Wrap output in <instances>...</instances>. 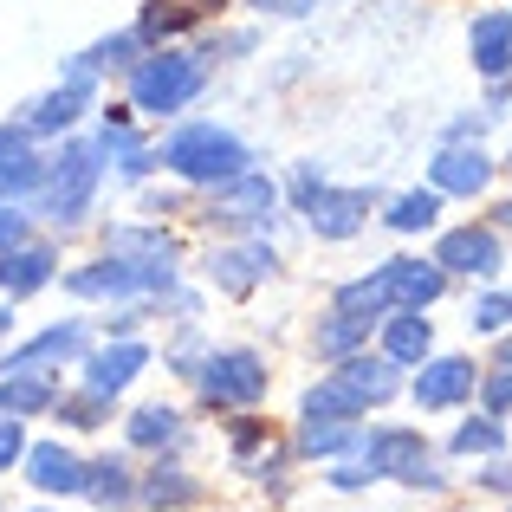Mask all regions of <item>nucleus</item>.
Here are the masks:
<instances>
[{"label": "nucleus", "instance_id": "1a4fd4ad", "mask_svg": "<svg viewBox=\"0 0 512 512\" xmlns=\"http://www.w3.org/2000/svg\"><path fill=\"white\" fill-rule=\"evenodd\" d=\"M435 266H441V273L493 279V273H500V234H493V227H454V234H441Z\"/></svg>", "mask_w": 512, "mask_h": 512}, {"label": "nucleus", "instance_id": "423d86ee", "mask_svg": "<svg viewBox=\"0 0 512 512\" xmlns=\"http://www.w3.org/2000/svg\"><path fill=\"white\" fill-rule=\"evenodd\" d=\"M111 253L137 266L150 292L175 286V247H169V234H156V227H111Z\"/></svg>", "mask_w": 512, "mask_h": 512}, {"label": "nucleus", "instance_id": "ddd939ff", "mask_svg": "<svg viewBox=\"0 0 512 512\" xmlns=\"http://www.w3.org/2000/svg\"><path fill=\"white\" fill-rule=\"evenodd\" d=\"M91 98H98V91H91V78H72V72H65V85H52L46 98H39L33 111H26V130H33V137H52V130H72L78 117L91 111Z\"/></svg>", "mask_w": 512, "mask_h": 512}, {"label": "nucleus", "instance_id": "dca6fc26", "mask_svg": "<svg viewBox=\"0 0 512 512\" xmlns=\"http://www.w3.org/2000/svg\"><path fill=\"white\" fill-rule=\"evenodd\" d=\"M273 201H279V188L266 182V175H253V169L214 188V214H221V221H240V227L266 221V214H273Z\"/></svg>", "mask_w": 512, "mask_h": 512}, {"label": "nucleus", "instance_id": "c85d7f7f", "mask_svg": "<svg viewBox=\"0 0 512 512\" xmlns=\"http://www.w3.org/2000/svg\"><path fill=\"white\" fill-rule=\"evenodd\" d=\"M363 338H370V318H350V312H331L318 325V357H350Z\"/></svg>", "mask_w": 512, "mask_h": 512}, {"label": "nucleus", "instance_id": "412c9836", "mask_svg": "<svg viewBox=\"0 0 512 512\" xmlns=\"http://www.w3.org/2000/svg\"><path fill=\"white\" fill-rule=\"evenodd\" d=\"M143 363H150V350L143 344H104L98 357L85 363V389H98V396H117V389H130V376L143 370Z\"/></svg>", "mask_w": 512, "mask_h": 512}, {"label": "nucleus", "instance_id": "37998d69", "mask_svg": "<svg viewBox=\"0 0 512 512\" xmlns=\"http://www.w3.org/2000/svg\"><path fill=\"white\" fill-rule=\"evenodd\" d=\"M500 363H512V338H506V344H500Z\"/></svg>", "mask_w": 512, "mask_h": 512}, {"label": "nucleus", "instance_id": "39448f33", "mask_svg": "<svg viewBox=\"0 0 512 512\" xmlns=\"http://www.w3.org/2000/svg\"><path fill=\"white\" fill-rule=\"evenodd\" d=\"M201 396H208L214 409H253V402L266 396V363L253 357V350H214V357L201 363Z\"/></svg>", "mask_w": 512, "mask_h": 512}, {"label": "nucleus", "instance_id": "0eeeda50", "mask_svg": "<svg viewBox=\"0 0 512 512\" xmlns=\"http://www.w3.org/2000/svg\"><path fill=\"white\" fill-rule=\"evenodd\" d=\"M370 208H376L370 188H318V195L305 201V221H312L318 240H350L370 221Z\"/></svg>", "mask_w": 512, "mask_h": 512}, {"label": "nucleus", "instance_id": "9d476101", "mask_svg": "<svg viewBox=\"0 0 512 512\" xmlns=\"http://www.w3.org/2000/svg\"><path fill=\"white\" fill-rule=\"evenodd\" d=\"M78 350H85V325H52V331H39L33 344L7 350V357H0V376H39L46 363H72Z\"/></svg>", "mask_w": 512, "mask_h": 512}, {"label": "nucleus", "instance_id": "f8f14e48", "mask_svg": "<svg viewBox=\"0 0 512 512\" xmlns=\"http://www.w3.org/2000/svg\"><path fill=\"white\" fill-rule=\"evenodd\" d=\"M493 182V163L480 156V143L467 150V143H448V150L428 163V188L435 195H480V188Z\"/></svg>", "mask_w": 512, "mask_h": 512}, {"label": "nucleus", "instance_id": "72a5a7b5", "mask_svg": "<svg viewBox=\"0 0 512 512\" xmlns=\"http://www.w3.org/2000/svg\"><path fill=\"white\" fill-rule=\"evenodd\" d=\"M104 402H111V396H98V389H85V396H72V402H52V409H59V415H65L72 428H98V422H104Z\"/></svg>", "mask_w": 512, "mask_h": 512}, {"label": "nucleus", "instance_id": "b1692460", "mask_svg": "<svg viewBox=\"0 0 512 512\" xmlns=\"http://www.w3.org/2000/svg\"><path fill=\"white\" fill-rule=\"evenodd\" d=\"M338 312H350V318H383V312H396L389 305V273L376 266L370 279H350V286H338Z\"/></svg>", "mask_w": 512, "mask_h": 512}, {"label": "nucleus", "instance_id": "bb28decb", "mask_svg": "<svg viewBox=\"0 0 512 512\" xmlns=\"http://www.w3.org/2000/svg\"><path fill=\"white\" fill-rule=\"evenodd\" d=\"M305 415H338V422H357V415H363V402H357V389H350L344 376L331 370L318 389H305Z\"/></svg>", "mask_w": 512, "mask_h": 512}, {"label": "nucleus", "instance_id": "e433bc0d", "mask_svg": "<svg viewBox=\"0 0 512 512\" xmlns=\"http://www.w3.org/2000/svg\"><path fill=\"white\" fill-rule=\"evenodd\" d=\"M20 240H26V214L13 208V201H0V253L20 247Z\"/></svg>", "mask_w": 512, "mask_h": 512}, {"label": "nucleus", "instance_id": "cd10ccee", "mask_svg": "<svg viewBox=\"0 0 512 512\" xmlns=\"http://www.w3.org/2000/svg\"><path fill=\"white\" fill-rule=\"evenodd\" d=\"M357 441V422H338V415H305L299 428V454H344Z\"/></svg>", "mask_w": 512, "mask_h": 512}, {"label": "nucleus", "instance_id": "2f4dec72", "mask_svg": "<svg viewBox=\"0 0 512 512\" xmlns=\"http://www.w3.org/2000/svg\"><path fill=\"white\" fill-rule=\"evenodd\" d=\"M85 493L98 506H124L130 500V474H124V461H98V467H85Z\"/></svg>", "mask_w": 512, "mask_h": 512}, {"label": "nucleus", "instance_id": "2eb2a0df", "mask_svg": "<svg viewBox=\"0 0 512 512\" xmlns=\"http://www.w3.org/2000/svg\"><path fill=\"white\" fill-rule=\"evenodd\" d=\"M20 461H26V480H33L39 493H85V461H78L72 448H59V441H39Z\"/></svg>", "mask_w": 512, "mask_h": 512}, {"label": "nucleus", "instance_id": "ea45409f", "mask_svg": "<svg viewBox=\"0 0 512 512\" xmlns=\"http://www.w3.org/2000/svg\"><path fill=\"white\" fill-rule=\"evenodd\" d=\"M247 7H260V13H312L318 0H247Z\"/></svg>", "mask_w": 512, "mask_h": 512}, {"label": "nucleus", "instance_id": "6ab92c4d", "mask_svg": "<svg viewBox=\"0 0 512 512\" xmlns=\"http://www.w3.org/2000/svg\"><path fill=\"white\" fill-rule=\"evenodd\" d=\"M65 292H78V299H130V292H150V286H143V273L130 260L104 253V260L85 266V273H65Z\"/></svg>", "mask_w": 512, "mask_h": 512}, {"label": "nucleus", "instance_id": "a878e982", "mask_svg": "<svg viewBox=\"0 0 512 512\" xmlns=\"http://www.w3.org/2000/svg\"><path fill=\"white\" fill-rule=\"evenodd\" d=\"M143 500H150L156 512H175V506H195L201 487L182 474V467H156V474H143Z\"/></svg>", "mask_w": 512, "mask_h": 512}, {"label": "nucleus", "instance_id": "f704fd0d", "mask_svg": "<svg viewBox=\"0 0 512 512\" xmlns=\"http://www.w3.org/2000/svg\"><path fill=\"white\" fill-rule=\"evenodd\" d=\"M474 331H506L512 325V292H487V299L474 305V318H467Z\"/></svg>", "mask_w": 512, "mask_h": 512}, {"label": "nucleus", "instance_id": "393cba45", "mask_svg": "<svg viewBox=\"0 0 512 512\" xmlns=\"http://www.w3.org/2000/svg\"><path fill=\"white\" fill-rule=\"evenodd\" d=\"M59 402V389L46 376H0V415H39Z\"/></svg>", "mask_w": 512, "mask_h": 512}, {"label": "nucleus", "instance_id": "9b49d317", "mask_svg": "<svg viewBox=\"0 0 512 512\" xmlns=\"http://www.w3.org/2000/svg\"><path fill=\"white\" fill-rule=\"evenodd\" d=\"M474 389H480V370L467 357H435L415 376V402H422V409H454V402H467Z\"/></svg>", "mask_w": 512, "mask_h": 512}, {"label": "nucleus", "instance_id": "f257e3e1", "mask_svg": "<svg viewBox=\"0 0 512 512\" xmlns=\"http://www.w3.org/2000/svg\"><path fill=\"white\" fill-rule=\"evenodd\" d=\"M156 163L169 175H182V182H201V188H221L234 182V175H247V143L234 137V130H214V124H188L175 130V137L156 150Z\"/></svg>", "mask_w": 512, "mask_h": 512}, {"label": "nucleus", "instance_id": "4be33fe9", "mask_svg": "<svg viewBox=\"0 0 512 512\" xmlns=\"http://www.w3.org/2000/svg\"><path fill=\"white\" fill-rule=\"evenodd\" d=\"M344 383L350 389H357V402H363V409H376V402H389V396H396V363H389V357H344Z\"/></svg>", "mask_w": 512, "mask_h": 512}, {"label": "nucleus", "instance_id": "7ed1b4c3", "mask_svg": "<svg viewBox=\"0 0 512 512\" xmlns=\"http://www.w3.org/2000/svg\"><path fill=\"white\" fill-rule=\"evenodd\" d=\"M98 143H65L59 163H46V175H39V195H46V214L52 221H78V214L91 208V195H98Z\"/></svg>", "mask_w": 512, "mask_h": 512}, {"label": "nucleus", "instance_id": "c03bdc74", "mask_svg": "<svg viewBox=\"0 0 512 512\" xmlns=\"http://www.w3.org/2000/svg\"><path fill=\"white\" fill-rule=\"evenodd\" d=\"M7 325H13V312H7V305H0V331H7Z\"/></svg>", "mask_w": 512, "mask_h": 512}, {"label": "nucleus", "instance_id": "6e6552de", "mask_svg": "<svg viewBox=\"0 0 512 512\" xmlns=\"http://www.w3.org/2000/svg\"><path fill=\"white\" fill-rule=\"evenodd\" d=\"M273 247H266V240H240V247H214L208 253V279L221 292H234V299H247L253 286H260V279H273Z\"/></svg>", "mask_w": 512, "mask_h": 512}, {"label": "nucleus", "instance_id": "4c0bfd02", "mask_svg": "<svg viewBox=\"0 0 512 512\" xmlns=\"http://www.w3.org/2000/svg\"><path fill=\"white\" fill-rule=\"evenodd\" d=\"M20 454H26V435H20V422L7 415V422H0V474H7V467L20 461Z\"/></svg>", "mask_w": 512, "mask_h": 512}, {"label": "nucleus", "instance_id": "f03ea898", "mask_svg": "<svg viewBox=\"0 0 512 512\" xmlns=\"http://www.w3.org/2000/svg\"><path fill=\"white\" fill-rule=\"evenodd\" d=\"M201 59H188V52H150V59H137V72H130V104L150 117H169L182 111V104L201 98Z\"/></svg>", "mask_w": 512, "mask_h": 512}, {"label": "nucleus", "instance_id": "20e7f679", "mask_svg": "<svg viewBox=\"0 0 512 512\" xmlns=\"http://www.w3.org/2000/svg\"><path fill=\"white\" fill-rule=\"evenodd\" d=\"M363 467H370L376 480H409V487H441V474H435V454H428V441L415 435V428H376V435L363 441Z\"/></svg>", "mask_w": 512, "mask_h": 512}, {"label": "nucleus", "instance_id": "aec40b11", "mask_svg": "<svg viewBox=\"0 0 512 512\" xmlns=\"http://www.w3.org/2000/svg\"><path fill=\"white\" fill-rule=\"evenodd\" d=\"M26 137H33L26 124L0 130V201H20V195H33V188H39V175H46V163H39V156L26 150Z\"/></svg>", "mask_w": 512, "mask_h": 512}, {"label": "nucleus", "instance_id": "a211bd4d", "mask_svg": "<svg viewBox=\"0 0 512 512\" xmlns=\"http://www.w3.org/2000/svg\"><path fill=\"white\" fill-rule=\"evenodd\" d=\"M389 273V305H396V312H422V305H435L441 299V286H448V273H441L435 260H389L383 266Z\"/></svg>", "mask_w": 512, "mask_h": 512}, {"label": "nucleus", "instance_id": "79ce46f5", "mask_svg": "<svg viewBox=\"0 0 512 512\" xmlns=\"http://www.w3.org/2000/svg\"><path fill=\"white\" fill-rule=\"evenodd\" d=\"M487 487H512V461H493L487 467Z\"/></svg>", "mask_w": 512, "mask_h": 512}, {"label": "nucleus", "instance_id": "473e14b6", "mask_svg": "<svg viewBox=\"0 0 512 512\" xmlns=\"http://www.w3.org/2000/svg\"><path fill=\"white\" fill-rule=\"evenodd\" d=\"M500 448H506L500 422H467V428H454V454H500Z\"/></svg>", "mask_w": 512, "mask_h": 512}, {"label": "nucleus", "instance_id": "c9c22d12", "mask_svg": "<svg viewBox=\"0 0 512 512\" xmlns=\"http://www.w3.org/2000/svg\"><path fill=\"white\" fill-rule=\"evenodd\" d=\"M480 396H487V409H493V415H506V409H512V363H500V376H487V383H480Z\"/></svg>", "mask_w": 512, "mask_h": 512}, {"label": "nucleus", "instance_id": "5701e85b", "mask_svg": "<svg viewBox=\"0 0 512 512\" xmlns=\"http://www.w3.org/2000/svg\"><path fill=\"white\" fill-rule=\"evenodd\" d=\"M428 344H435V331H428L422 312H396V318L383 325V357H389V363H422Z\"/></svg>", "mask_w": 512, "mask_h": 512}, {"label": "nucleus", "instance_id": "c756f323", "mask_svg": "<svg viewBox=\"0 0 512 512\" xmlns=\"http://www.w3.org/2000/svg\"><path fill=\"white\" fill-rule=\"evenodd\" d=\"M130 441L137 448H169V441H182V415L175 409H137L130 415Z\"/></svg>", "mask_w": 512, "mask_h": 512}, {"label": "nucleus", "instance_id": "7c9ffc66", "mask_svg": "<svg viewBox=\"0 0 512 512\" xmlns=\"http://www.w3.org/2000/svg\"><path fill=\"white\" fill-rule=\"evenodd\" d=\"M435 214H441V195L435 188H415V195H402L396 208H389V227H396V234H422V227H435Z\"/></svg>", "mask_w": 512, "mask_h": 512}, {"label": "nucleus", "instance_id": "4468645a", "mask_svg": "<svg viewBox=\"0 0 512 512\" xmlns=\"http://www.w3.org/2000/svg\"><path fill=\"white\" fill-rule=\"evenodd\" d=\"M467 59H474V72H487V78L512 72V13L506 7L480 13V20L467 26Z\"/></svg>", "mask_w": 512, "mask_h": 512}, {"label": "nucleus", "instance_id": "f3484780", "mask_svg": "<svg viewBox=\"0 0 512 512\" xmlns=\"http://www.w3.org/2000/svg\"><path fill=\"white\" fill-rule=\"evenodd\" d=\"M52 266H59V253H52V247L20 240V247L0 253V292H7V299H26V292L52 286Z\"/></svg>", "mask_w": 512, "mask_h": 512}, {"label": "nucleus", "instance_id": "a19ab883", "mask_svg": "<svg viewBox=\"0 0 512 512\" xmlns=\"http://www.w3.org/2000/svg\"><path fill=\"white\" fill-rule=\"evenodd\" d=\"M363 480H376V474L357 461V467H338V474H331V487H363Z\"/></svg>", "mask_w": 512, "mask_h": 512}, {"label": "nucleus", "instance_id": "58836bf2", "mask_svg": "<svg viewBox=\"0 0 512 512\" xmlns=\"http://www.w3.org/2000/svg\"><path fill=\"white\" fill-rule=\"evenodd\" d=\"M318 188H325V175H318L312 163H305L299 175H292V195H299V208H305V201H312V195H318Z\"/></svg>", "mask_w": 512, "mask_h": 512}]
</instances>
